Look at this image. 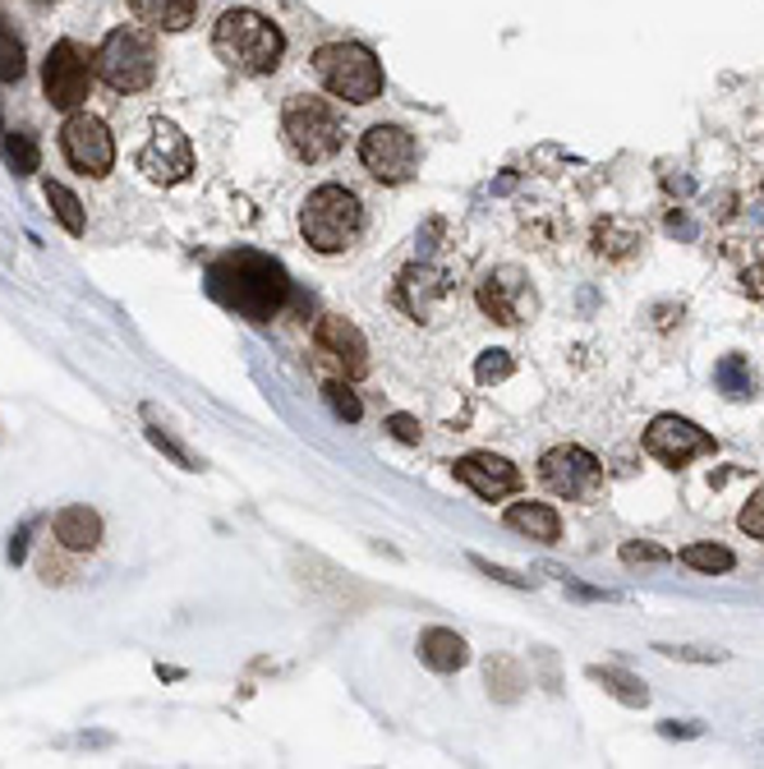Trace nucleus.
I'll return each mask as SVG.
<instances>
[{"instance_id": "8", "label": "nucleus", "mask_w": 764, "mask_h": 769, "mask_svg": "<svg viewBox=\"0 0 764 769\" xmlns=\"http://www.w3.org/2000/svg\"><path fill=\"white\" fill-rule=\"evenodd\" d=\"M360 162L378 185H405L419 166V143L405 125H368L360 139Z\"/></svg>"}, {"instance_id": "25", "label": "nucleus", "mask_w": 764, "mask_h": 769, "mask_svg": "<svg viewBox=\"0 0 764 769\" xmlns=\"http://www.w3.org/2000/svg\"><path fill=\"white\" fill-rule=\"evenodd\" d=\"M484 672H488V691L502 701V705H512V701H521V686H525V672H521V664L516 659H502V655H493L484 664Z\"/></svg>"}, {"instance_id": "37", "label": "nucleus", "mask_w": 764, "mask_h": 769, "mask_svg": "<svg viewBox=\"0 0 764 769\" xmlns=\"http://www.w3.org/2000/svg\"><path fill=\"white\" fill-rule=\"evenodd\" d=\"M387 429H391V438H397V442H419V433H424L415 415H391Z\"/></svg>"}, {"instance_id": "29", "label": "nucleus", "mask_w": 764, "mask_h": 769, "mask_svg": "<svg viewBox=\"0 0 764 769\" xmlns=\"http://www.w3.org/2000/svg\"><path fill=\"white\" fill-rule=\"evenodd\" d=\"M737 286L751 300H764V240H755L747 249V259H741V267H737Z\"/></svg>"}, {"instance_id": "12", "label": "nucleus", "mask_w": 764, "mask_h": 769, "mask_svg": "<svg viewBox=\"0 0 764 769\" xmlns=\"http://www.w3.org/2000/svg\"><path fill=\"white\" fill-rule=\"evenodd\" d=\"M475 300L502 328H516V323H525V314H535V291L521 267H488L475 286Z\"/></svg>"}, {"instance_id": "18", "label": "nucleus", "mask_w": 764, "mask_h": 769, "mask_svg": "<svg viewBox=\"0 0 764 769\" xmlns=\"http://www.w3.org/2000/svg\"><path fill=\"white\" fill-rule=\"evenodd\" d=\"M502 521H506V530L525 534V540H539V544H558L562 540V516L548 503H512Z\"/></svg>"}, {"instance_id": "26", "label": "nucleus", "mask_w": 764, "mask_h": 769, "mask_svg": "<svg viewBox=\"0 0 764 769\" xmlns=\"http://www.w3.org/2000/svg\"><path fill=\"white\" fill-rule=\"evenodd\" d=\"M681 563H687L691 571H704V576H723V571L737 567V557L723 544H687L681 549Z\"/></svg>"}, {"instance_id": "11", "label": "nucleus", "mask_w": 764, "mask_h": 769, "mask_svg": "<svg viewBox=\"0 0 764 769\" xmlns=\"http://www.w3.org/2000/svg\"><path fill=\"white\" fill-rule=\"evenodd\" d=\"M61 148H65V162L84 176H111L115 166V139L111 129L97 121L88 111H70V121L61 129Z\"/></svg>"}, {"instance_id": "34", "label": "nucleus", "mask_w": 764, "mask_h": 769, "mask_svg": "<svg viewBox=\"0 0 764 769\" xmlns=\"http://www.w3.org/2000/svg\"><path fill=\"white\" fill-rule=\"evenodd\" d=\"M668 549H659L650 540H631V544H622V563L626 567H640V563H668Z\"/></svg>"}, {"instance_id": "7", "label": "nucleus", "mask_w": 764, "mask_h": 769, "mask_svg": "<svg viewBox=\"0 0 764 769\" xmlns=\"http://www.w3.org/2000/svg\"><path fill=\"white\" fill-rule=\"evenodd\" d=\"M539 479L553 497H566V503H590L603 489V466L594 452L576 447V442H562V447H548L539 456Z\"/></svg>"}, {"instance_id": "1", "label": "nucleus", "mask_w": 764, "mask_h": 769, "mask_svg": "<svg viewBox=\"0 0 764 769\" xmlns=\"http://www.w3.org/2000/svg\"><path fill=\"white\" fill-rule=\"evenodd\" d=\"M208 295L249 323H272L290 300V277L259 249H230L208 267Z\"/></svg>"}, {"instance_id": "27", "label": "nucleus", "mask_w": 764, "mask_h": 769, "mask_svg": "<svg viewBox=\"0 0 764 769\" xmlns=\"http://www.w3.org/2000/svg\"><path fill=\"white\" fill-rule=\"evenodd\" d=\"M143 419H148V442H152L156 452H166V456H171V461H175V466H180V470H203V461H199V456H193V452H185L180 442H175V438H171L162 425H156L152 406H143Z\"/></svg>"}, {"instance_id": "40", "label": "nucleus", "mask_w": 764, "mask_h": 769, "mask_svg": "<svg viewBox=\"0 0 764 769\" xmlns=\"http://www.w3.org/2000/svg\"><path fill=\"white\" fill-rule=\"evenodd\" d=\"M37 5H51V0H37Z\"/></svg>"}, {"instance_id": "21", "label": "nucleus", "mask_w": 764, "mask_h": 769, "mask_svg": "<svg viewBox=\"0 0 764 769\" xmlns=\"http://www.w3.org/2000/svg\"><path fill=\"white\" fill-rule=\"evenodd\" d=\"M640 230L636 226H626V222H617V217H609V222H599L594 226V254L599 259H613V263H626V259H636L640 254Z\"/></svg>"}, {"instance_id": "5", "label": "nucleus", "mask_w": 764, "mask_h": 769, "mask_svg": "<svg viewBox=\"0 0 764 769\" xmlns=\"http://www.w3.org/2000/svg\"><path fill=\"white\" fill-rule=\"evenodd\" d=\"M313 74L323 79L331 98H341L350 106H368L383 98V65L378 55L360 42H327L313 51Z\"/></svg>"}, {"instance_id": "15", "label": "nucleus", "mask_w": 764, "mask_h": 769, "mask_svg": "<svg viewBox=\"0 0 764 769\" xmlns=\"http://www.w3.org/2000/svg\"><path fill=\"white\" fill-rule=\"evenodd\" d=\"M447 295H452V277H447L442 267H434V263L405 267L401 281H397V304L410 318H434L447 304Z\"/></svg>"}, {"instance_id": "39", "label": "nucleus", "mask_w": 764, "mask_h": 769, "mask_svg": "<svg viewBox=\"0 0 764 769\" xmlns=\"http://www.w3.org/2000/svg\"><path fill=\"white\" fill-rule=\"evenodd\" d=\"M659 733L663 738H700V723H687V728H681V723H663Z\"/></svg>"}, {"instance_id": "6", "label": "nucleus", "mask_w": 764, "mask_h": 769, "mask_svg": "<svg viewBox=\"0 0 764 769\" xmlns=\"http://www.w3.org/2000/svg\"><path fill=\"white\" fill-rule=\"evenodd\" d=\"M97 65V79H102L107 88L115 92H143L152 79H156V42L148 28H111L107 42L97 47L92 55Z\"/></svg>"}, {"instance_id": "20", "label": "nucleus", "mask_w": 764, "mask_h": 769, "mask_svg": "<svg viewBox=\"0 0 764 769\" xmlns=\"http://www.w3.org/2000/svg\"><path fill=\"white\" fill-rule=\"evenodd\" d=\"M129 10L156 33H185L199 18V0H129Z\"/></svg>"}, {"instance_id": "28", "label": "nucleus", "mask_w": 764, "mask_h": 769, "mask_svg": "<svg viewBox=\"0 0 764 769\" xmlns=\"http://www.w3.org/2000/svg\"><path fill=\"white\" fill-rule=\"evenodd\" d=\"M0 157H5V166L14 171V176H33V171H37V143H33V134H5V143H0Z\"/></svg>"}, {"instance_id": "35", "label": "nucleus", "mask_w": 764, "mask_h": 769, "mask_svg": "<svg viewBox=\"0 0 764 769\" xmlns=\"http://www.w3.org/2000/svg\"><path fill=\"white\" fill-rule=\"evenodd\" d=\"M737 526L751 534V540H764V489H755L751 493V503L741 507V516H737Z\"/></svg>"}, {"instance_id": "10", "label": "nucleus", "mask_w": 764, "mask_h": 769, "mask_svg": "<svg viewBox=\"0 0 764 769\" xmlns=\"http://www.w3.org/2000/svg\"><path fill=\"white\" fill-rule=\"evenodd\" d=\"M139 171L152 185H180L193 171V143L175 121H152L148 143L139 148Z\"/></svg>"}, {"instance_id": "2", "label": "nucleus", "mask_w": 764, "mask_h": 769, "mask_svg": "<svg viewBox=\"0 0 764 769\" xmlns=\"http://www.w3.org/2000/svg\"><path fill=\"white\" fill-rule=\"evenodd\" d=\"M212 51L235 70V74H272L286 55V37L259 10H226L212 28Z\"/></svg>"}, {"instance_id": "22", "label": "nucleus", "mask_w": 764, "mask_h": 769, "mask_svg": "<svg viewBox=\"0 0 764 769\" xmlns=\"http://www.w3.org/2000/svg\"><path fill=\"white\" fill-rule=\"evenodd\" d=\"M714 388L728 396V401H751L760 392V382H755V369H751V360H741V355H723L714 364Z\"/></svg>"}, {"instance_id": "23", "label": "nucleus", "mask_w": 764, "mask_h": 769, "mask_svg": "<svg viewBox=\"0 0 764 769\" xmlns=\"http://www.w3.org/2000/svg\"><path fill=\"white\" fill-rule=\"evenodd\" d=\"M590 682H599L603 691H609L613 701H622V705H631V709H644L650 705V686H644L636 672H626V668H590Z\"/></svg>"}, {"instance_id": "14", "label": "nucleus", "mask_w": 764, "mask_h": 769, "mask_svg": "<svg viewBox=\"0 0 764 769\" xmlns=\"http://www.w3.org/2000/svg\"><path fill=\"white\" fill-rule=\"evenodd\" d=\"M452 475H456L475 497H484V503H502V497H512V493L521 489V470H516L506 456H493V452H469V456H461L456 466H452Z\"/></svg>"}, {"instance_id": "30", "label": "nucleus", "mask_w": 764, "mask_h": 769, "mask_svg": "<svg viewBox=\"0 0 764 769\" xmlns=\"http://www.w3.org/2000/svg\"><path fill=\"white\" fill-rule=\"evenodd\" d=\"M323 396H327V406H331V415L337 419H346V425H360L364 419V401L346 388V382H327L323 388Z\"/></svg>"}, {"instance_id": "33", "label": "nucleus", "mask_w": 764, "mask_h": 769, "mask_svg": "<svg viewBox=\"0 0 764 769\" xmlns=\"http://www.w3.org/2000/svg\"><path fill=\"white\" fill-rule=\"evenodd\" d=\"M663 659H677V664H723L728 655L723 650H700V645H654Z\"/></svg>"}, {"instance_id": "13", "label": "nucleus", "mask_w": 764, "mask_h": 769, "mask_svg": "<svg viewBox=\"0 0 764 769\" xmlns=\"http://www.w3.org/2000/svg\"><path fill=\"white\" fill-rule=\"evenodd\" d=\"M714 433H704L700 425H691V419L681 415H659L650 429H644V452H650L654 461H663V466H691L696 456H714Z\"/></svg>"}, {"instance_id": "4", "label": "nucleus", "mask_w": 764, "mask_h": 769, "mask_svg": "<svg viewBox=\"0 0 764 769\" xmlns=\"http://www.w3.org/2000/svg\"><path fill=\"white\" fill-rule=\"evenodd\" d=\"M281 139L300 162L318 166V162H327V157H337V152H341L346 129H341L337 106H331L327 98L296 92V98L281 106Z\"/></svg>"}, {"instance_id": "31", "label": "nucleus", "mask_w": 764, "mask_h": 769, "mask_svg": "<svg viewBox=\"0 0 764 769\" xmlns=\"http://www.w3.org/2000/svg\"><path fill=\"white\" fill-rule=\"evenodd\" d=\"M24 42H18V37L5 28L0 33V84H18L24 79Z\"/></svg>"}, {"instance_id": "32", "label": "nucleus", "mask_w": 764, "mask_h": 769, "mask_svg": "<svg viewBox=\"0 0 764 769\" xmlns=\"http://www.w3.org/2000/svg\"><path fill=\"white\" fill-rule=\"evenodd\" d=\"M516 374V360L506 355V351H484L479 364H475V378L484 382V388H493V382H506Z\"/></svg>"}, {"instance_id": "3", "label": "nucleus", "mask_w": 764, "mask_h": 769, "mask_svg": "<svg viewBox=\"0 0 764 769\" xmlns=\"http://www.w3.org/2000/svg\"><path fill=\"white\" fill-rule=\"evenodd\" d=\"M300 236L313 254H346L364 236V203L346 185H318L300 207Z\"/></svg>"}, {"instance_id": "9", "label": "nucleus", "mask_w": 764, "mask_h": 769, "mask_svg": "<svg viewBox=\"0 0 764 769\" xmlns=\"http://www.w3.org/2000/svg\"><path fill=\"white\" fill-rule=\"evenodd\" d=\"M92 79H97V65H92V55L78 47V42H55L47 51V65H42V92H47V102L55 111H78L88 102V92H92Z\"/></svg>"}, {"instance_id": "16", "label": "nucleus", "mask_w": 764, "mask_h": 769, "mask_svg": "<svg viewBox=\"0 0 764 769\" xmlns=\"http://www.w3.org/2000/svg\"><path fill=\"white\" fill-rule=\"evenodd\" d=\"M313 341H318L323 355H331L341 364L346 378H364L368 374V341L350 318H323L318 328H313Z\"/></svg>"}, {"instance_id": "38", "label": "nucleus", "mask_w": 764, "mask_h": 769, "mask_svg": "<svg viewBox=\"0 0 764 769\" xmlns=\"http://www.w3.org/2000/svg\"><path fill=\"white\" fill-rule=\"evenodd\" d=\"M566 594H576V600H617V594H609V590H594V585H576V581H566Z\"/></svg>"}, {"instance_id": "19", "label": "nucleus", "mask_w": 764, "mask_h": 769, "mask_svg": "<svg viewBox=\"0 0 764 769\" xmlns=\"http://www.w3.org/2000/svg\"><path fill=\"white\" fill-rule=\"evenodd\" d=\"M51 530H55V540H61V549L88 553V549H97V540H102V516H97L92 507H61Z\"/></svg>"}, {"instance_id": "17", "label": "nucleus", "mask_w": 764, "mask_h": 769, "mask_svg": "<svg viewBox=\"0 0 764 769\" xmlns=\"http://www.w3.org/2000/svg\"><path fill=\"white\" fill-rule=\"evenodd\" d=\"M415 650H419V664L434 668V672H456V668H465V659H469L465 636H456L452 627H428V631H419Z\"/></svg>"}, {"instance_id": "36", "label": "nucleus", "mask_w": 764, "mask_h": 769, "mask_svg": "<svg viewBox=\"0 0 764 769\" xmlns=\"http://www.w3.org/2000/svg\"><path fill=\"white\" fill-rule=\"evenodd\" d=\"M469 567L484 571V576H493V581H502V585H512V590H530V576L506 571V567H493V563H488V557H469Z\"/></svg>"}, {"instance_id": "24", "label": "nucleus", "mask_w": 764, "mask_h": 769, "mask_svg": "<svg viewBox=\"0 0 764 769\" xmlns=\"http://www.w3.org/2000/svg\"><path fill=\"white\" fill-rule=\"evenodd\" d=\"M42 194H47V203H51L55 222H61V226L70 230V236H84V230H88V217H84V203H78L74 189H65L61 180H47V185H42Z\"/></svg>"}]
</instances>
